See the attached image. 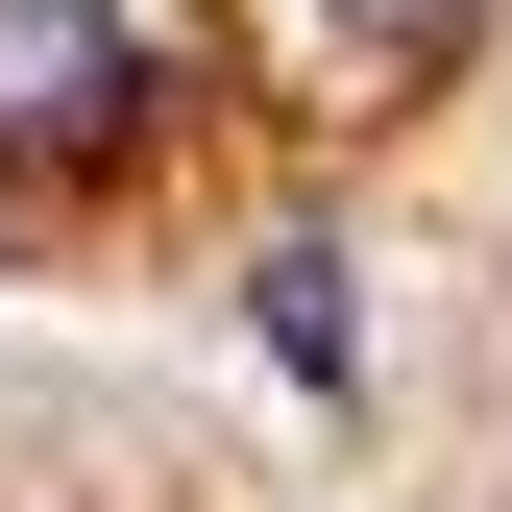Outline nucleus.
Masks as SVG:
<instances>
[{
    "label": "nucleus",
    "mask_w": 512,
    "mask_h": 512,
    "mask_svg": "<svg viewBox=\"0 0 512 512\" xmlns=\"http://www.w3.org/2000/svg\"><path fill=\"white\" fill-rule=\"evenodd\" d=\"M122 98H147L122 0H0V171H74V147H122Z\"/></svg>",
    "instance_id": "nucleus-1"
},
{
    "label": "nucleus",
    "mask_w": 512,
    "mask_h": 512,
    "mask_svg": "<svg viewBox=\"0 0 512 512\" xmlns=\"http://www.w3.org/2000/svg\"><path fill=\"white\" fill-rule=\"evenodd\" d=\"M317 25H342V49H366V74H439V49H464V25H488V0H317Z\"/></svg>",
    "instance_id": "nucleus-2"
}]
</instances>
